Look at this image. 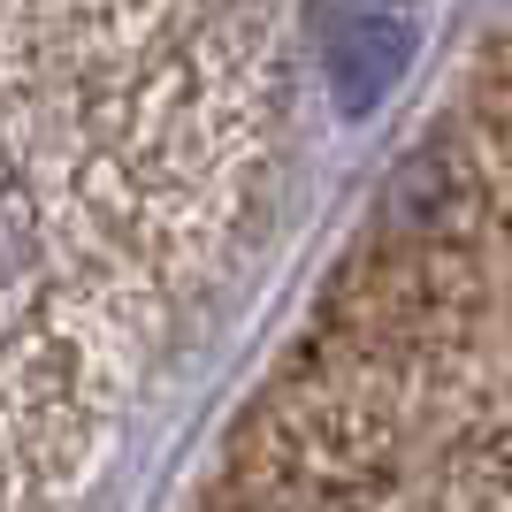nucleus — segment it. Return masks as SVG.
I'll return each instance as SVG.
<instances>
[{
  "instance_id": "obj_1",
  "label": "nucleus",
  "mask_w": 512,
  "mask_h": 512,
  "mask_svg": "<svg viewBox=\"0 0 512 512\" xmlns=\"http://www.w3.org/2000/svg\"><path fill=\"white\" fill-rule=\"evenodd\" d=\"M0 512H54V505H39V497H23V490H8V482H0Z\"/></svg>"
}]
</instances>
